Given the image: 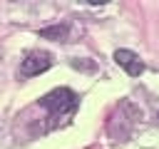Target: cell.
I'll use <instances>...</instances> for the list:
<instances>
[{
	"label": "cell",
	"mask_w": 159,
	"mask_h": 149,
	"mask_svg": "<svg viewBox=\"0 0 159 149\" xmlns=\"http://www.w3.org/2000/svg\"><path fill=\"white\" fill-rule=\"evenodd\" d=\"M40 104H42L45 109H50L52 114H70V112L77 107V94H75L72 89H67V87H57V89L47 92V94L40 99Z\"/></svg>",
	"instance_id": "obj_1"
},
{
	"label": "cell",
	"mask_w": 159,
	"mask_h": 149,
	"mask_svg": "<svg viewBox=\"0 0 159 149\" xmlns=\"http://www.w3.org/2000/svg\"><path fill=\"white\" fill-rule=\"evenodd\" d=\"M50 67H52V55H50V52H42V50H32V52L22 60L20 72H22L25 77H35V74H42V72L50 70Z\"/></svg>",
	"instance_id": "obj_2"
},
{
	"label": "cell",
	"mask_w": 159,
	"mask_h": 149,
	"mask_svg": "<svg viewBox=\"0 0 159 149\" xmlns=\"http://www.w3.org/2000/svg\"><path fill=\"white\" fill-rule=\"evenodd\" d=\"M114 62L129 74V77H139L144 72V62L132 52V50H117L114 52Z\"/></svg>",
	"instance_id": "obj_3"
},
{
	"label": "cell",
	"mask_w": 159,
	"mask_h": 149,
	"mask_svg": "<svg viewBox=\"0 0 159 149\" xmlns=\"http://www.w3.org/2000/svg\"><path fill=\"white\" fill-rule=\"evenodd\" d=\"M67 35H70V25H65V22L50 25V27H42V30H40V37H45V40H57V42H62Z\"/></svg>",
	"instance_id": "obj_4"
},
{
	"label": "cell",
	"mask_w": 159,
	"mask_h": 149,
	"mask_svg": "<svg viewBox=\"0 0 159 149\" xmlns=\"http://www.w3.org/2000/svg\"><path fill=\"white\" fill-rule=\"evenodd\" d=\"M72 67L75 70H82V72H94L97 70V65L89 62V60H72Z\"/></svg>",
	"instance_id": "obj_5"
}]
</instances>
